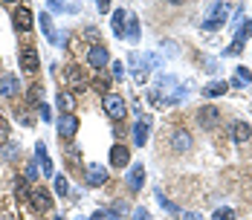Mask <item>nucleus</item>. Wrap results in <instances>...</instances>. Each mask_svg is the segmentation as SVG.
Wrapping results in <instances>:
<instances>
[{"label":"nucleus","mask_w":252,"mask_h":220,"mask_svg":"<svg viewBox=\"0 0 252 220\" xmlns=\"http://www.w3.org/2000/svg\"><path fill=\"white\" fill-rule=\"evenodd\" d=\"M47 6H50L52 12H70V15H73V12H78L76 3H61V0H50Z\"/></svg>","instance_id":"nucleus-23"},{"label":"nucleus","mask_w":252,"mask_h":220,"mask_svg":"<svg viewBox=\"0 0 252 220\" xmlns=\"http://www.w3.org/2000/svg\"><path fill=\"white\" fill-rule=\"evenodd\" d=\"M226 90H229L226 81H215V84H206V87H203V96H206V98H215V96H223Z\"/></svg>","instance_id":"nucleus-19"},{"label":"nucleus","mask_w":252,"mask_h":220,"mask_svg":"<svg viewBox=\"0 0 252 220\" xmlns=\"http://www.w3.org/2000/svg\"><path fill=\"white\" fill-rule=\"evenodd\" d=\"M64 78H67V84H70V93H81V90H87V84H90V81H87V73H84L81 67H76V64L64 70Z\"/></svg>","instance_id":"nucleus-2"},{"label":"nucleus","mask_w":252,"mask_h":220,"mask_svg":"<svg viewBox=\"0 0 252 220\" xmlns=\"http://www.w3.org/2000/svg\"><path fill=\"white\" fill-rule=\"evenodd\" d=\"M125 38H130V41H139V18H133V15H127Z\"/></svg>","instance_id":"nucleus-21"},{"label":"nucleus","mask_w":252,"mask_h":220,"mask_svg":"<svg viewBox=\"0 0 252 220\" xmlns=\"http://www.w3.org/2000/svg\"><path fill=\"white\" fill-rule=\"evenodd\" d=\"M157 203H159V206H162V209H165L168 215H180V206H174V203H171L168 197L162 194V191H157Z\"/></svg>","instance_id":"nucleus-24"},{"label":"nucleus","mask_w":252,"mask_h":220,"mask_svg":"<svg viewBox=\"0 0 252 220\" xmlns=\"http://www.w3.org/2000/svg\"><path fill=\"white\" fill-rule=\"evenodd\" d=\"M127 162H130V151H127L125 145L110 148V165H113V168H127Z\"/></svg>","instance_id":"nucleus-13"},{"label":"nucleus","mask_w":252,"mask_h":220,"mask_svg":"<svg viewBox=\"0 0 252 220\" xmlns=\"http://www.w3.org/2000/svg\"><path fill=\"white\" fill-rule=\"evenodd\" d=\"M18 90H21V81H18V75H0V98L18 96Z\"/></svg>","instance_id":"nucleus-12"},{"label":"nucleus","mask_w":252,"mask_h":220,"mask_svg":"<svg viewBox=\"0 0 252 220\" xmlns=\"http://www.w3.org/2000/svg\"><path fill=\"white\" fill-rule=\"evenodd\" d=\"M101 107H104V113H107L113 122H122V119L127 116V101L122 96H116V93H104Z\"/></svg>","instance_id":"nucleus-1"},{"label":"nucleus","mask_w":252,"mask_h":220,"mask_svg":"<svg viewBox=\"0 0 252 220\" xmlns=\"http://www.w3.org/2000/svg\"><path fill=\"white\" fill-rule=\"evenodd\" d=\"M32 21H35V18H32V12H29L26 6H18V9L12 12V26H15L18 32H29V29H32Z\"/></svg>","instance_id":"nucleus-7"},{"label":"nucleus","mask_w":252,"mask_h":220,"mask_svg":"<svg viewBox=\"0 0 252 220\" xmlns=\"http://www.w3.org/2000/svg\"><path fill=\"white\" fill-rule=\"evenodd\" d=\"M212 218L215 220H235V212H232V209H218Z\"/></svg>","instance_id":"nucleus-29"},{"label":"nucleus","mask_w":252,"mask_h":220,"mask_svg":"<svg viewBox=\"0 0 252 220\" xmlns=\"http://www.w3.org/2000/svg\"><path fill=\"white\" fill-rule=\"evenodd\" d=\"M145 186V168L142 165H133L130 171H127V189L130 191H139Z\"/></svg>","instance_id":"nucleus-16"},{"label":"nucleus","mask_w":252,"mask_h":220,"mask_svg":"<svg viewBox=\"0 0 252 220\" xmlns=\"http://www.w3.org/2000/svg\"><path fill=\"white\" fill-rule=\"evenodd\" d=\"M29 203H32V209H35L38 215H47L52 209V194L47 189H32V191H29Z\"/></svg>","instance_id":"nucleus-3"},{"label":"nucleus","mask_w":252,"mask_h":220,"mask_svg":"<svg viewBox=\"0 0 252 220\" xmlns=\"http://www.w3.org/2000/svg\"><path fill=\"white\" fill-rule=\"evenodd\" d=\"M41 32L47 35V41H52V44L58 41V35H55V29H52V21H50V15H47V12L41 15Z\"/></svg>","instance_id":"nucleus-22"},{"label":"nucleus","mask_w":252,"mask_h":220,"mask_svg":"<svg viewBox=\"0 0 252 220\" xmlns=\"http://www.w3.org/2000/svg\"><path fill=\"white\" fill-rule=\"evenodd\" d=\"M73 104H76V98H73V93H58V110L67 116V113H73Z\"/></svg>","instance_id":"nucleus-20"},{"label":"nucleus","mask_w":252,"mask_h":220,"mask_svg":"<svg viewBox=\"0 0 252 220\" xmlns=\"http://www.w3.org/2000/svg\"><path fill=\"white\" fill-rule=\"evenodd\" d=\"M110 78H116V81H119V78H125V67H122V61H116V64H113V75H110Z\"/></svg>","instance_id":"nucleus-33"},{"label":"nucleus","mask_w":252,"mask_h":220,"mask_svg":"<svg viewBox=\"0 0 252 220\" xmlns=\"http://www.w3.org/2000/svg\"><path fill=\"white\" fill-rule=\"evenodd\" d=\"M171 148H174L177 154H186L191 148V133L186 127H177L174 133H171Z\"/></svg>","instance_id":"nucleus-11"},{"label":"nucleus","mask_w":252,"mask_h":220,"mask_svg":"<svg viewBox=\"0 0 252 220\" xmlns=\"http://www.w3.org/2000/svg\"><path fill=\"white\" fill-rule=\"evenodd\" d=\"M148 133H151V119L148 116H139L136 125H133V145H145L148 142Z\"/></svg>","instance_id":"nucleus-9"},{"label":"nucleus","mask_w":252,"mask_h":220,"mask_svg":"<svg viewBox=\"0 0 252 220\" xmlns=\"http://www.w3.org/2000/svg\"><path fill=\"white\" fill-rule=\"evenodd\" d=\"M35 162H38V168L47 177H52V159L47 154V148H44V142H35Z\"/></svg>","instance_id":"nucleus-14"},{"label":"nucleus","mask_w":252,"mask_h":220,"mask_svg":"<svg viewBox=\"0 0 252 220\" xmlns=\"http://www.w3.org/2000/svg\"><path fill=\"white\" fill-rule=\"evenodd\" d=\"M250 35H252V18L250 21H244L241 24V29H238V35H235V41L226 47V55H241V49H244V44L250 41Z\"/></svg>","instance_id":"nucleus-4"},{"label":"nucleus","mask_w":252,"mask_h":220,"mask_svg":"<svg viewBox=\"0 0 252 220\" xmlns=\"http://www.w3.org/2000/svg\"><path fill=\"white\" fill-rule=\"evenodd\" d=\"M125 18H127L125 9H116V15L110 18V26H113V35L116 38H125Z\"/></svg>","instance_id":"nucleus-18"},{"label":"nucleus","mask_w":252,"mask_h":220,"mask_svg":"<svg viewBox=\"0 0 252 220\" xmlns=\"http://www.w3.org/2000/svg\"><path fill=\"white\" fill-rule=\"evenodd\" d=\"M21 67H24V73H38V67H41V58H38V49L35 47H26L21 52Z\"/></svg>","instance_id":"nucleus-8"},{"label":"nucleus","mask_w":252,"mask_h":220,"mask_svg":"<svg viewBox=\"0 0 252 220\" xmlns=\"http://www.w3.org/2000/svg\"><path fill=\"white\" fill-rule=\"evenodd\" d=\"M38 113H41V119H44V122H50V119H52L50 104H38Z\"/></svg>","instance_id":"nucleus-32"},{"label":"nucleus","mask_w":252,"mask_h":220,"mask_svg":"<svg viewBox=\"0 0 252 220\" xmlns=\"http://www.w3.org/2000/svg\"><path fill=\"white\" fill-rule=\"evenodd\" d=\"M250 136H252L250 122H232V139H235V142H247Z\"/></svg>","instance_id":"nucleus-17"},{"label":"nucleus","mask_w":252,"mask_h":220,"mask_svg":"<svg viewBox=\"0 0 252 220\" xmlns=\"http://www.w3.org/2000/svg\"><path fill=\"white\" fill-rule=\"evenodd\" d=\"M130 220H151V215H148V209H142V206H139V209L130 215Z\"/></svg>","instance_id":"nucleus-30"},{"label":"nucleus","mask_w":252,"mask_h":220,"mask_svg":"<svg viewBox=\"0 0 252 220\" xmlns=\"http://www.w3.org/2000/svg\"><path fill=\"white\" fill-rule=\"evenodd\" d=\"M29 104H41V84L29 87Z\"/></svg>","instance_id":"nucleus-28"},{"label":"nucleus","mask_w":252,"mask_h":220,"mask_svg":"<svg viewBox=\"0 0 252 220\" xmlns=\"http://www.w3.org/2000/svg\"><path fill=\"white\" fill-rule=\"evenodd\" d=\"M183 220H206L203 215H194V212H189V215H183Z\"/></svg>","instance_id":"nucleus-37"},{"label":"nucleus","mask_w":252,"mask_h":220,"mask_svg":"<svg viewBox=\"0 0 252 220\" xmlns=\"http://www.w3.org/2000/svg\"><path fill=\"white\" fill-rule=\"evenodd\" d=\"M125 212H127V203H125V200H116V203H113V209H110V215H113L116 220L125 218Z\"/></svg>","instance_id":"nucleus-26"},{"label":"nucleus","mask_w":252,"mask_h":220,"mask_svg":"<svg viewBox=\"0 0 252 220\" xmlns=\"http://www.w3.org/2000/svg\"><path fill=\"white\" fill-rule=\"evenodd\" d=\"M38 177V162H26V180H35Z\"/></svg>","instance_id":"nucleus-34"},{"label":"nucleus","mask_w":252,"mask_h":220,"mask_svg":"<svg viewBox=\"0 0 252 220\" xmlns=\"http://www.w3.org/2000/svg\"><path fill=\"white\" fill-rule=\"evenodd\" d=\"M235 75H238V78H235L238 84H250V81H252V73L247 70V67H238V70H235Z\"/></svg>","instance_id":"nucleus-27"},{"label":"nucleus","mask_w":252,"mask_h":220,"mask_svg":"<svg viewBox=\"0 0 252 220\" xmlns=\"http://www.w3.org/2000/svg\"><path fill=\"white\" fill-rule=\"evenodd\" d=\"M76 130H78V119L73 116V113H67V116H61V119H58V133H61L64 139L76 136Z\"/></svg>","instance_id":"nucleus-15"},{"label":"nucleus","mask_w":252,"mask_h":220,"mask_svg":"<svg viewBox=\"0 0 252 220\" xmlns=\"http://www.w3.org/2000/svg\"><path fill=\"white\" fill-rule=\"evenodd\" d=\"M52 189H55V194H61V197H67L70 194V183H67V177H55V183H52Z\"/></svg>","instance_id":"nucleus-25"},{"label":"nucleus","mask_w":252,"mask_h":220,"mask_svg":"<svg viewBox=\"0 0 252 220\" xmlns=\"http://www.w3.org/2000/svg\"><path fill=\"white\" fill-rule=\"evenodd\" d=\"M197 122H200L206 130L218 127V122H220V110H218L215 104H203L200 110H197Z\"/></svg>","instance_id":"nucleus-5"},{"label":"nucleus","mask_w":252,"mask_h":220,"mask_svg":"<svg viewBox=\"0 0 252 220\" xmlns=\"http://www.w3.org/2000/svg\"><path fill=\"white\" fill-rule=\"evenodd\" d=\"M90 220H116V218H113L110 212H93V215H90Z\"/></svg>","instance_id":"nucleus-35"},{"label":"nucleus","mask_w":252,"mask_h":220,"mask_svg":"<svg viewBox=\"0 0 252 220\" xmlns=\"http://www.w3.org/2000/svg\"><path fill=\"white\" fill-rule=\"evenodd\" d=\"M87 61H90V67H93V70H101V67H107L110 52H107V47H101V44H93L90 52H87Z\"/></svg>","instance_id":"nucleus-6"},{"label":"nucleus","mask_w":252,"mask_h":220,"mask_svg":"<svg viewBox=\"0 0 252 220\" xmlns=\"http://www.w3.org/2000/svg\"><path fill=\"white\" fill-rule=\"evenodd\" d=\"M15 189H18V197H29V191H32V189H29V183H24V180H18V186H15Z\"/></svg>","instance_id":"nucleus-31"},{"label":"nucleus","mask_w":252,"mask_h":220,"mask_svg":"<svg viewBox=\"0 0 252 220\" xmlns=\"http://www.w3.org/2000/svg\"><path fill=\"white\" fill-rule=\"evenodd\" d=\"M84 180H87V186H93V189H99L107 183V168L104 165H87V174H84Z\"/></svg>","instance_id":"nucleus-10"},{"label":"nucleus","mask_w":252,"mask_h":220,"mask_svg":"<svg viewBox=\"0 0 252 220\" xmlns=\"http://www.w3.org/2000/svg\"><path fill=\"white\" fill-rule=\"evenodd\" d=\"M15 151H18V148H15V145H9V148H6V154H3V157H6V159H12V157H15Z\"/></svg>","instance_id":"nucleus-38"},{"label":"nucleus","mask_w":252,"mask_h":220,"mask_svg":"<svg viewBox=\"0 0 252 220\" xmlns=\"http://www.w3.org/2000/svg\"><path fill=\"white\" fill-rule=\"evenodd\" d=\"M9 136V125H6V119L0 116V139H6Z\"/></svg>","instance_id":"nucleus-36"},{"label":"nucleus","mask_w":252,"mask_h":220,"mask_svg":"<svg viewBox=\"0 0 252 220\" xmlns=\"http://www.w3.org/2000/svg\"><path fill=\"white\" fill-rule=\"evenodd\" d=\"M96 6H99V12H107V9H110V3H107V0H99Z\"/></svg>","instance_id":"nucleus-39"}]
</instances>
